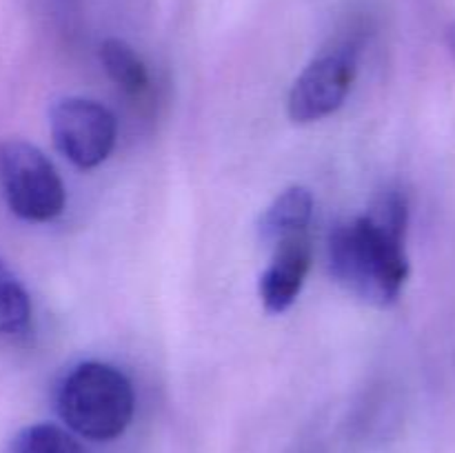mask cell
<instances>
[{
    "label": "cell",
    "instance_id": "1",
    "mask_svg": "<svg viewBox=\"0 0 455 453\" xmlns=\"http://www.w3.org/2000/svg\"><path fill=\"white\" fill-rule=\"evenodd\" d=\"M409 203L400 191L378 195L364 216L340 222L329 235V269L338 284L373 306H389L407 284Z\"/></svg>",
    "mask_w": 455,
    "mask_h": 453
},
{
    "label": "cell",
    "instance_id": "2",
    "mask_svg": "<svg viewBox=\"0 0 455 453\" xmlns=\"http://www.w3.org/2000/svg\"><path fill=\"white\" fill-rule=\"evenodd\" d=\"M136 395L129 378L111 364L80 362L62 378L56 411L67 429L96 442L124 433L133 417Z\"/></svg>",
    "mask_w": 455,
    "mask_h": 453
},
{
    "label": "cell",
    "instance_id": "3",
    "mask_svg": "<svg viewBox=\"0 0 455 453\" xmlns=\"http://www.w3.org/2000/svg\"><path fill=\"white\" fill-rule=\"evenodd\" d=\"M0 194L13 216L49 222L65 209L67 191L52 160L27 140L0 142Z\"/></svg>",
    "mask_w": 455,
    "mask_h": 453
},
{
    "label": "cell",
    "instance_id": "4",
    "mask_svg": "<svg viewBox=\"0 0 455 453\" xmlns=\"http://www.w3.org/2000/svg\"><path fill=\"white\" fill-rule=\"evenodd\" d=\"M56 149L78 169H93L114 151L118 123L102 102L62 98L49 114Z\"/></svg>",
    "mask_w": 455,
    "mask_h": 453
},
{
    "label": "cell",
    "instance_id": "5",
    "mask_svg": "<svg viewBox=\"0 0 455 453\" xmlns=\"http://www.w3.org/2000/svg\"><path fill=\"white\" fill-rule=\"evenodd\" d=\"M355 52L349 47L315 58L289 91V118L298 124H309L340 109L355 80Z\"/></svg>",
    "mask_w": 455,
    "mask_h": 453
},
{
    "label": "cell",
    "instance_id": "6",
    "mask_svg": "<svg viewBox=\"0 0 455 453\" xmlns=\"http://www.w3.org/2000/svg\"><path fill=\"white\" fill-rule=\"evenodd\" d=\"M314 258V242L309 231L293 234L274 244L269 266L260 275L258 293L269 314H284L300 296Z\"/></svg>",
    "mask_w": 455,
    "mask_h": 453
},
{
    "label": "cell",
    "instance_id": "7",
    "mask_svg": "<svg viewBox=\"0 0 455 453\" xmlns=\"http://www.w3.org/2000/svg\"><path fill=\"white\" fill-rule=\"evenodd\" d=\"M314 216V195L307 187L293 185L280 191L258 220V235L265 244L274 247L293 234L309 231Z\"/></svg>",
    "mask_w": 455,
    "mask_h": 453
},
{
    "label": "cell",
    "instance_id": "8",
    "mask_svg": "<svg viewBox=\"0 0 455 453\" xmlns=\"http://www.w3.org/2000/svg\"><path fill=\"white\" fill-rule=\"evenodd\" d=\"M100 62L116 87L123 89L129 96H140L149 84L145 62L124 40L107 38L100 44Z\"/></svg>",
    "mask_w": 455,
    "mask_h": 453
},
{
    "label": "cell",
    "instance_id": "9",
    "mask_svg": "<svg viewBox=\"0 0 455 453\" xmlns=\"http://www.w3.org/2000/svg\"><path fill=\"white\" fill-rule=\"evenodd\" d=\"M31 300L12 269L0 260V333H22L29 327Z\"/></svg>",
    "mask_w": 455,
    "mask_h": 453
},
{
    "label": "cell",
    "instance_id": "10",
    "mask_svg": "<svg viewBox=\"0 0 455 453\" xmlns=\"http://www.w3.org/2000/svg\"><path fill=\"white\" fill-rule=\"evenodd\" d=\"M12 453H84V449L62 426L40 422V425L25 426L13 438Z\"/></svg>",
    "mask_w": 455,
    "mask_h": 453
},
{
    "label": "cell",
    "instance_id": "11",
    "mask_svg": "<svg viewBox=\"0 0 455 453\" xmlns=\"http://www.w3.org/2000/svg\"><path fill=\"white\" fill-rule=\"evenodd\" d=\"M449 40H451V47H453V52H455V25L451 27V31H449Z\"/></svg>",
    "mask_w": 455,
    "mask_h": 453
}]
</instances>
